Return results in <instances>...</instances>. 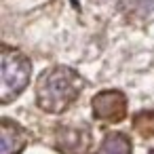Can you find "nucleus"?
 <instances>
[{"label": "nucleus", "instance_id": "2", "mask_svg": "<svg viewBox=\"0 0 154 154\" xmlns=\"http://www.w3.org/2000/svg\"><path fill=\"white\" fill-rule=\"evenodd\" d=\"M32 76V63L30 59L15 51L5 47L2 57H0V101L9 103L15 99L30 82Z\"/></svg>", "mask_w": 154, "mask_h": 154}, {"label": "nucleus", "instance_id": "6", "mask_svg": "<svg viewBox=\"0 0 154 154\" xmlns=\"http://www.w3.org/2000/svg\"><path fill=\"white\" fill-rule=\"evenodd\" d=\"M133 143L125 133H110L99 146V154H131Z\"/></svg>", "mask_w": 154, "mask_h": 154}, {"label": "nucleus", "instance_id": "1", "mask_svg": "<svg viewBox=\"0 0 154 154\" xmlns=\"http://www.w3.org/2000/svg\"><path fill=\"white\" fill-rule=\"evenodd\" d=\"M82 87H85V78L76 70L66 66L51 68L42 72L36 82V103L45 112L59 114L76 101Z\"/></svg>", "mask_w": 154, "mask_h": 154}, {"label": "nucleus", "instance_id": "8", "mask_svg": "<svg viewBox=\"0 0 154 154\" xmlns=\"http://www.w3.org/2000/svg\"><path fill=\"white\" fill-rule=\"evenodd\" d=\"M146 0H125L122 2V9H125V13H129V15H146L150 9H141L139 5H143Z\"/></svg>", "mask_w": 154, "mask_h": 154}, {"label": "nucleus", "instance_id": "7", "mask_svg": "<svg viewBox=\"0 0 154 154\" xmlns=\"http://www.w3.org/2000/svg\"><path fill=\"white\" fill-rule=\"evenodd\" d=\"M133 129L143 135V137H150L154 135V110H143V112H137L133 116Z\"/></svg>", "mask_w": 154, "mask_h": 154}, {"label": "nucleus", "instance_id": "4", "mask_svg": "<svg viewBox=\"0 0 154 154\" xmlns=\"http://www.w3.org/2000/svg\"><path fill=\"white\" fill-rule=\"evenodd\" d=\"M55 146L63 154H85L91 148V131L87 125H61L55 129Z\"/></svg>", "mask_w": 154, "mask_h": 154}, {"label": "nucleus", "instance_id": "5", "mask_svg": "<svg viewBox=\"0 0 154 154\" xmlns=\"http://www.w3.org/2000/svg\"><path fill=\"white\" fill-rule=\"evenodd\" d=\"M26 143L28 139L21 127H17L9 118L0 122V154H21Z\"/></svg>", "mask_w": 154, "mask_h": 154}, {"label": "nucleus", "instance_id": "9", "mask_svg": "<svg viewBox=\"0 0 154 154\" xmlns=\"http://www.w3.org/2000/svg\"><path fill=\"white\" fill-rule=\"evenodd\" d=\"M148 154H154V150H150V152H148Z\"/></svg>", "mask_w": 154, "mask_h": 154}, {"label": "nucleus", "instance_id": "3", "mask_svg": "<svg viewBox=\"0 0 154 154\" xmlns=\"http://www.w3.org/2000/svg\"><path fill=\"white\" fill-rule=\"evenodd\" d=\"M93 116L101 122H118L127 116V97L116 89L101 91L91 101Z\"/></svg>", "mask_w": 154, "mask_h": 154}]
</instances>
